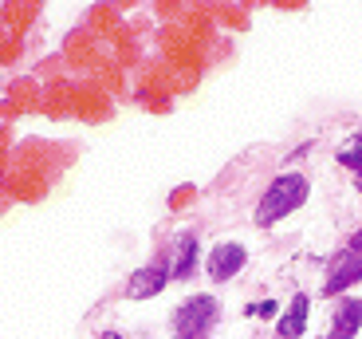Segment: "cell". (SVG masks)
I'll list each match as a JSON object with an SVG mask.
<instances>
[{
  "label": "cell",
  "mask_w": 362,
  "mask_h": 339,
  "mask_svg": "<svg viewBox=\"0 0 362 339\" xmlns=\"http://www.w3.org/2000/svg\"><path fill=\"white\" fill-rule=\"evenodd\" d=\"M311 193V182L303 174H276L272 178V185L260 193V205H256V225L260 229H272L276 221L291 217L296 209H303V202H308Z\"/></svg>",
  "instance_id": "cell-1"
},
{
  "label": "cell",
  "mask_w": 362,
  "mask_h": 339,
  "mask_svg": "<svg viewBox=\"0 0 362 339\" xmlns=\"http://www.w3.org/2000/svg\"><path fill=\"white\" fill-rule=\"evenodd\" d=\"M217 320H221L217 296H189L173 312V331H177V339H209Z\"/></svg>",
  "instance_id": "cell-2"
},
{
  "label": "cell",
  "mask_w": 362,
  "mask_h": 339,
  "mask_svg": "<svg viewBox=\"0 0 362 339\" xmlns=\"http://www.w3.org/2000/svg\"><path fill=\"white\" fill-rule=\"evenodd\" d=\"M362 285V253L354 248H343L331 257L327 265V276H323V296H343L346 288Z\"/></svg>",
  "instance_id": "cell-3"
},
{
  "label": "cell",
  "mask_w": 362,
  "mask_h": 339,
  "mask_svg": "<svg viewBox=\"0 0 362 339\" xmlns=\"http://www.w3.org/2000/svg\"><path fill=\"white\" fill-rule=\"evenodd\" d=\"M245 260H248V253H245V245H236V241H225V245H217L213 253H209V276L217 280V285H225V280H233L240 268H245Z\"/></svg>",
  "instance_id": "cell-4"
},
{
  "label": "cell",
  "mask_w": 362,
  "mask_h": 339,
  "mask_svg": "<svg viewBox=\"0 0 362 339\" xmlns=\"http://www.w3.org/2000/svg\"><path fill=\"white\" fill-rule=\"evenodd\" d=\"M165 285H170V265H146L130 276L127 296L130 300H154L158 292H165Z\"/></svg>",
  "instance_id": "cell-5"
},
{
  "label": "cell",
  "mask_w": 362,
  "mask_h": 339,
  "mask_svg": "<svg viewBox=\"0 0 362 339\" xmlns=\"http://www.w3.org/2000/svg\"><path fill=\"white\" fill-rule=\"evenodd\" d=\"M358 328H362V300L343 296V300L335 304V316H331V331H327V339H354Z\"/></svg>",
  "instance_id": "cell-6"
},
{
  "label": "cell",
  "mask_w": 362,
  "mask_h": 339,
  "mask_svg": "<svg viewBox=\"0 0 362 339\" xmlns=\"http://www.w3.org/2000/svg\"><path fill=\"white\" fill-rule=\"evenodd\" d=\"M308 316H311V300L303 292L291 296L288 312L280 316V323H276V335H280V339H299L303 331H308Z\"/></svg>",
  "instance_id": "cell-7"
},
{
  "label": "cell",
  "mask_w": 362,
  "mask_h": 339,
  "mask_svg": "<svg viewBox=\"0 0 362 339\" xmlns=\"http://www.w3.org/2000/svg\"><path fill=\"white\" fill-rule=\"evenodd\" d=\"M193 268H197V237H193V233H181V237H177V245H173L170 276L185 280V276H193Z\"/></svg>",
  "instance_id": "cell-8"
},
{
  "label": "cell",
  "mask_w": 362,
  "mask_h": 339,
  "mask_svg": "<svg viewBox=\"0 0 362 339\" xmlns=\"http://www.w3.org/2000/svg\"><path fill=\"white\" fill-rule=\"evenodd\" d=\"M339 162L351 166V170H354V182H358V190H362V138H351V142L339 150Z\"/></svg>",
  "instance_id": "cell-9"
},
{
  "label": "cell",
  "mask_w": 362,
  "mask_h": 339,
  "mask_svg": "<svg viewBox=\"0 0 362 339\" xmlns=\"http://www.w3.org/2000/svg\"><path fill=\"white\" fill-rule=\"evenodd\" d=\"M248 316H276V304H272V300L252 304V308H248Z\"/></svg>",
  "instance_id": "cell-10"
},
{
  "label": "cell",
  "mask_w": 362,
  "mask_h": 339,
  "mask_svg": "<svg viewBox=\"0 0 362 339\" xmlns=\"http://www.w3.org/2000/svg\"><path fill=\"white\" fill-rule=\"evenodd\" d=\"M346 248H354V253H362V229L351 233V241H346Z\"/></svg>",
  "instance_id": "cell-11"
},
{
  "label": "cell",
  "mask_w": 362,
  "mask_h": 339,
  "mask_svg": "<svg viewBox=\"0 0 362 339\" xmlns=\"http://www.w3.org/2000/svg\"><path fill=\"white\" fill-rule=\"evenodd\" d=\"M103 339H122V335H118V331H103Z\"/></svg>",
  "instance_id": "cell-12"
}]
</instances>
